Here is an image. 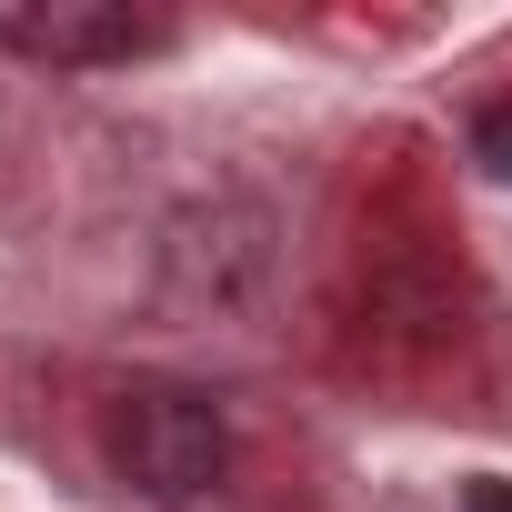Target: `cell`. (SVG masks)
<instances>
[{
	"label": "cell",
	"mask_w": 512,
	"mask_h": 512,
	"mask_svg": "<svg viewBox=\"0 0 512 512\" xmlns=\"http://www.w3.org/2000/svg\"><path fill=\"white\" fill-rule=\"evenodd\" d=\"M472 161H482L492 181H512V101H492V111L472 121Z\"/></svg>",
	"instance_id": "3957f363"
},
{
	"label": "cell",
	"mask_w": 512,
	"mask_h": 512,
	"mask_svg": "<svg viewBox=\"0 0 512 512\" xmlns=\"http://www.w3.org/2000/svg\"><path fill=\"white\" fill-rule=\"evenodd\" d=\"M0 41H11L21 61H51V71H91V61L151 51L161 31L131 21V11H81V0H51V11H11V21H0Z\"/></svg>",
	"instance_id": "7a4b0ae2"
},
{
	"label": "cell",
	"mask_w": 512,
	"mask_h": 512,
	"mask_svg": "<svg viewBox=\"0 0 512 512\" xmlns=\"http://www.w3.org/2000/svg\"><path fill=\"white\" fill-rule=\"evenodd\" d=\"M101 452L111 472L141 492V502H201L221 472H231V422L201 382H131L101 422Z\"/></svg>",
	"instance_id": "6da1fadb"
},
{
	"label": "cell",
	"mask_w": 512,
	"mask_h": 512,
	"mask_svg": "<svg viewBox=\"0 0 512 512\" xmlns=\"http://www.w3.org/2000/svg\"><path fill=\"white\" fill-rule=\"evenodd\" d=\"M462 512H512V482H502V472H472V482H462Z\"/></svg>",
	"instance_id": "277c9868"
}]
</instances>
